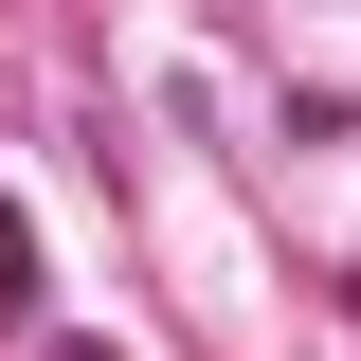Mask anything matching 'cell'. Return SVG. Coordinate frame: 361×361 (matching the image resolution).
I'll list each match as a JSON object with an SVG mask.
<instances>
[{
	"label": "cell",
	"instance_id": "1",
	"mask_svg": "<svg viewBox=\"0 0 361 361\" xmlns=\"http://www.w3.org/2000/svg\"><path fill=\"white\" fill-rule=\"evenodd\" d=\"M18 271H37V253H18V217H0V307H18Z\"/></svg>",
	"mask_w": 361,
	"mask_h": 361
}]
</instances>
